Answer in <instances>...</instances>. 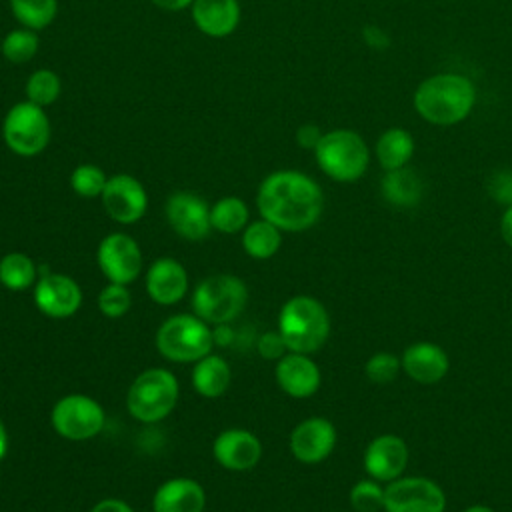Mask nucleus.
<instances>
[{"label": "nucleus", "instance_id": "obj_1", "mask_svg": "<svg viewBox=\"0 0 512 512\" xmlns=\"http://www.w3.org/2000/svg\"><path fill=\"white\" fill-rule=\"evenodd\" d=\"M256 206L260 216L282 232H302L318 222L324 196L320 186L304 172L278 170L262 180Z\"/></svg>", "mask_w": 512, "mask_h": 512}, {"label": "nucleus", "instance_id": "obj_2", "mask_svg": "<svg viewBox=\"0 0 512 512\" xmlns=\"http://www.w3.org/2000/svg\"><path fill=\"white\" fill-rule=\"evenodd\" d=\"M474 84L460 74H434L414 92L416 112L430 124L450 126L462 122L474 108Z\"/></svg>", "mask_w": 512, "mask_h": 512}, {"label": "nucleus", "instance_id": "obj_3", "mask_svg": "<svg viewBox=\"0 0 512 512\" xmlns=\"http://www.w3.org/2000/svg\"><path fill=\"white\" fill-rule=\"evenodd\" d=\"M278 332L288 352L312 354L320 350L330 336V316L320 300L298 294L284 302L278 314Z\"/></svg>", "mask_w": 512, "mask_h": 512}, {"label": "nucleus", "instance_id": "obj_4", "mask_svg": "<svg viewBox=\"0 0 512 512\" xmlns=\"http://www.w3.org/2000/svg\"><path fill=\"white\" fill-rule=\"evenodd\" d=\"M178 402V380L166 368H148L134 378L126 394L132 418L154 424L164 420Z\"/></svg>", "mask_w": 512, "mask_h": 512}, {"label": "nucleus", "instance_id": "obj_5", "mask_svg": "<svg viewBox=\"0 0 512 512\" xmlns=\"http://www.w3.org/2000/svg\"><path fill=\"white\" fill-rule=\"evenodd\" d=\"M320 170L336 182L358 180L370 162V152L360 134L352 130H330L314 148Z\"/></svg>", "mask_w": 512, "mask_h": 512}, {"label": "nucleus", "instance_id": "obj_6", "mask_svg": "<svg viewBox=\"0 0 512 512\" xmlns=\"http://www.w3.org/2000/svg\"><path fill=\"white\" fill-rule=\"evenodd\" d=\"M248 304V288L234 274L206 276L192 294V310L208 324H226L240 316Z\"/></svg>", "mask_w": 512, "mask_h": 512}, {"label": "nucleus", "instance_id": "obj_7", "mask_svg": "<svg viewBox=\"0 0 512 512\" xmlns=\"http://www.w3.org/2000/svg\"><path fill=\"white\" fill-rule=\"evenodd\" d=\"M158 352L172 362H196L210 354L214 332L196 314H174L156 332Z\"/></svg>", "mask_w": 512, "mask_h": 512}, {"label": "nucleus", "instance_id": "obj_8", "mask_svg": "<svg viewBox=\"0 0 512 512\" xmlns=\"http://www.w3.org/2000/svg\"><path fill=\"white\" fill-rule=\"evenodd\" d=\"M4 144L18 156H36L50 142V120L42 106L30 100L14 104L2 122Z\"/></svg>", "mask_w": 512, "mask_h": 512}, {"label": "nucleus", "instance_id": "obj_9", "mask_svg": "<svg viewBox=\"0 0 512 512\" xmlns=\"http://www.w3.org/2000/svg\"><path fill=\"white\" fill-rule=\"evenodd\" d=\"M52 428L66 440H88L102 432L104 408L86 394L62 396L50 412Z\"/></svg>", "mask_w": 512, "mask_h": 512}, {"label": "nucleus", "instance_id": "obj_10", "mask_svg": "<svg viewBox=\"0 0 512 512\" xmlns=\"http://www.w3.org/2000/svg\"><path fill=\"white\" fill-rule=\"evenodd\" d=\"M446 494L430 478L400 476L384 488V512H444Z\"/></svg>", "mask_w": 512, "mask_h": 512}, {"label": "nucleus", "instance_id": "obj_11", "mask_svg": "<svg viewBox=\"0 0 512 512\" xmlns=\"http://www.w3.org/2000/svg\"><path fill=\"white\" fill-rule=\"evenodd\" d=\"M34 304L48 318H70L82 304V290L72 276L42 268L34 284Z\"/></svg>", "mask_w": 512, "mask_h": 512}, {"label": "nucleus", "instance_id": "obj_12", "mask_svg": "<svg viewBox=\"0 0 512 512\" xmlns=\"http://www.w3.org/2000/svg\"><path fill=\"white\" fill-rule=\"evenodd\" d=\"M96 260L108 282L116 284L128 286L138 278L142 270L140 246L132 236L124 232H112L104 236L98 244Z\"/></svg>", "mask_w": 512, "mask_h": 512}, {"label": "nucleus", "instance_id": "obj_13", "mask_svg": "<svg viewBox=\"0 0 512 512\" xmlns=\"http://www.w3.org/2000/svg\"><path fill=\"white\" fill-rule=\"evenodd\" d=\"M100 198L106 214L120 224L138 222L144 216L148 206V196L144 186L130 174L110 176Z\"/></svg>", "mask_w": 512, "mask_h": 512}, {"label": "nucleus", "instance_id": "obj_14", "mask_svg": "<svg viewBox=\"0 0 512 512\" xmlns=\"http://www.w3.org/2000/svg\"><path fill=\"white\" fill-rule=\"evenodd\" d=\"M166 220L172 230L186 240H202L210 234V206L194 192L178 190L166 200Z\"/></svg>", "mask_w": 512, "mask_h": 512}, {"label": "nucleus", "instance_id": "obj_15", "mask_svg": "<svg viewBox=\"0 0 512 512\" xmlns=\"http://www.w3.org/2000/svg\"><path fill=\"white\" fill-rule=\"evenodd\" d=\"M288 446L298 462L318 464L332 454L336 446V428L328 418H306L290 432Z\"/></svg>", "mask_w": 512, "mask_h": 512}, {"label": "nucleus", "instance_id": "obj_16", "mask_svg": "<svg viewBox=\"0 0 512 512\" xmlns=\"http://www.w3.org/2000/svg\"><path fill=\"white\" fill-rule=\"evenodd\" d=\"M214 460L234 472L254 468L262 458V442L256 434L244 428H228L220 432L212 444Z\"/></svg>", "mask_w": 512, "mask_h": 512}, {"label": "nucleus", "instance_id": "obj_17", "mask_svg": "<svg viewBox=\"0 0 512 512\" xmlns=\"http://www.w3.org/2000/svg\"><path fill=\"white\" fill-rule=\"evenodd\" d=\"M408 464V446L396 434H380L364 450V470L378 482H392L402 476Z\"/></svg>", "mask_w": 512, "mask_h": 512}, {"label": "nucleus", "instance_id": "obj_18", "mask_svg": "<svg viewBox=\"0 0 512 512\" xmlns=\"http://www.w3.org/2000/svg\"><path fill=\"white\" fill-rule=\"evenodd\" d=\"M276 382L292 398H310L320 388V368L308 356L300 352H286L276 360Z\"/></svg>", "mask_w": 512, "mask_h": 512}, {"label": "nucleus", "instance_id": "obj_19", "mask_svg": "<svg viewBox=\"0 0 512 512\" xmlns=\"http://www.w3.org/2000/svg\"><path fill=\"white\" fill-rule=\"evenodd\" d=\"M144 284L156 304L172 306L180 302L188 290V272L176 258L162 256L150 264Z\"/></svg>", "mask_w": 512, "mask_h": 512}, {"label": "nucleus", "instance_id": "obj_20", "mask_svg": "<svg viewBox=\"0 0 512 512\" xmlns=\"http://www.w3.org/2000/svg\"><path fill=\"white\" fill-rule=\"evenodd\" d=\"M402 370L420 384H436L440 382L448 368H450V360L448 354L442 346L434 344V342H414L410 344L402 358Z\"/></svg>", "mask_w": 512, "mask_h": 512}, {"label": "nucleus", "instance_id": "obj_21", "mask_svg": "<svg viewBox=\"0 0 512 512\" xmlns=\"http://www.w3.org/2000/svg\"><path fill=\"white\" fill-rule=\"evenodd\" d=\"M206 492L192 478H170L158 486L152 500L154 512H204Z\"/></svg>", "mask_w": 512, "mask_h": 512}, {"label": "nucleus", "instance_id": "obj_22", "mask_svg": "<svg viewBox=\"0 0 512 512\" xmlns=\"http://www.w3.org/2000/svg\"><path fill=\"white\" fill-rule=\"evenodd\" d=\"M192 20L200 32L212 38L232 34L240 22L238 0H194Z\"/></svg>", "mask_w": 512, "mask_h": 512}, {"label": "nucleus", "instance_id": "obj_23", "mask_svg": "<svg viewBox=\"0 0 512 512\" xmlns=\"http://www.w3.org/2000/svg\"><path fill=\"white\" fill-rule=\"evenodd\" d=\"M232 382L230 364L216 354H206L204 358L194 362L192 370V386L204 398L222 396Z\"/></svg>", "mask_w": 512, "mask_h": 512}, {"label": "nucleus", "instance_id": "obj_24", "mask_svg": "<svg viewBox=\"0 0 512 512\" xmlns=\"http://www.w3.org/2000/svg\"><path fill=\"white\" fill-rule=\"evenodd\" d=\"M380 192L388 204L412 208L422 200L424 186L414 170L402 166L396 170H386L384 178L380 180Z\"/></svg>", "mask_w": 512, "mask_h": 512}, {"label": "nucleus", "instance_id": "obj_25", "mask_svg": "<svg viewBox=\"0 0 512 512\" xmlns=\"http://www.w3.org/2000/svg\"><path fill=\"white\" fill-rule=\"evenodd\" d=\"M280 246H282V230L264 218L250 222L242 230V248L248 256L256 260L272 258L280 250Z\"/></svg>", "mask_w": 512, "mask_h": 512}, {"label": "nucleus", "instance_id": "obj_26", "mask_svg": "<svg viewBox=\"0 0 512 512\" xmlns=\"http://www.w3.org/2000/svg\"><path fill=\"white\" fill-rule=\"evenodd\" d=\"M414 154V138L402 128H388L376 142V156L384 170H396L408 164Z\"/></svg>", "mask_w": 512, "mask_h": 512}, {"label": "nucleus", "instance_id": "obj_27", "mask_svg": "<svg viewBox=\"0 0 512 512\" xmlns=\"http://www.w3.org/2000/svg\"><path fill=\"white\" fill-rule=\"evenodd\" d=\"M38 280V268L24 252H8L0 258V284L8 290H26Z\"/></svg>", "mask_w": 512, "mask_h": 512}, {"label": "nucleus", "instance_id": "obj_28", "mask_svg": "<svg viewBox=\"0 0 512 512\" xmlns=\"http://www.w3.org/2000/svg\"><path fill=\"white\" fill-rule=\"evenodd\" d=\"M248 206L238 196H224L214 206H210L212 228L222 234L242 232L248 226Z\"/></svg>", "mask_w": 512, "mask_h": 512}, {"label": "nucleus", "instance_id": "obj_29", "mask_svg": "<svg viewBox=\"0 0 512 512\" xmlns=\"http://www.w3.org/2000/svg\"><path fill=\"white\" fill-rule=\"evenodd\" d=\"M14 18L30 30H42L56 18L58 0H10Z\"/></svg>", "mask_w": 512, "mask_h": 512}, {"label": "nucleus", "instance_id": "obj_30", "mask_svg": "<svg viewBox=\"0 0 512 512\" xmlns=\"http://www.w3.org/2000/svg\"><path fill=\"white\" fill-rule=\"evenodd\" d=\"M38 46H40V38L36 30L22 26L4 36L2 56L12 64H24L36 56Z\"/></svg>", "mask_w": 512, "mask_h": 512}, {"label": "nucleus", "instance_id": "obj_31", "mask_svg": "<svg viewBox=\"0 0 512 512\" xmlns=\"http://www.w3.org/2000/svg\"><path fill=\"white\" fill-rule=\"evenodd\" d=\"M26 96L36 106H50L60 96V78L48 68H40L30 74L26 82Z\"/></svg>", "mask_w": 512, "mask_h": 512}, {"label": "nucleus", "instance_id": "obj_32", "mask_svg": "<svg viewBox=\"0 0 512 512\" xmlns=\"http://www.w3.org/2000/svg\"><path fill=\"white\" fill-rule=\"evenodd\" d=\"M106 182H108V176L104 174L102 168H98L94 164H80L70 174V186L82 198L100 196Z\"/></svg>", "mask_w": 512, "mask_h": 512}, {"label": "nucleus", "instance_id": "obj_33", "mask_svg": "<svg viewBox=\"0 0 512 512\" xmlns=\"http://www.w3.org/2000/svg\"><path fill=\"white\" fill-rule=\"evenodd\" d=\"M98 310L108 316V318H120L124 316L130 306H132V296L126 284H116L108 282L100 292H98Z\"/></svg>", "mask_w": 512, "mask_h": 512}, {"label": "nucleus", "instance_id": "obj_34", "mask_svg": "<svg viewBox=\"0 0 512 512\" xmlns=\"http://www.w3.org/2000/svg\"><path fill=\"white\" fill-rule=\"evenodd\" d=\"M350 506L356 512H378L384 510V488L378 480L366 478L352 486Z\"/></svg>", "mask_w": 512, "mask_h": 512}, {"label": "nucleus", "instance_id": "obj_35", "mask_svg": "<svg viewBox=\"0 0 512 512\" xmlns=\"http://www.w3.org/2000/svg\"><path fill=\"white\" fill-rule=\"evenodd\" d=\"M400 370H402V362L392 352H376L364 364L366 378L370 382H376V384L392 382L398 376Z\"/></svg>", "mask_w": 512, "mask_h": 512}, {"label": "nucleus", "instance_id": "obj_36", "mask_svg": "<svg viewBox=\"0 0 512 512\" xmlns=\"http://www.w3.org/2000/svg\"><path fill=\"white\" fill-rule=\"evenodd\" d=\"M488 194L506 206H512V170H498L488 180Z\"/></svg>", "mask_w": 512, "mask_h": 512}, {"label": "nucleus", "instance_id": "obj_37", "mask_svg": "<svg viewBox=\"0 0 512 512\" xmlns=\"http://www.w3.org/2000/svg\"><path fill=\"white\" fill-rule=\"evenodd\" d=\"M256 350L266 360H280L288 352V346H286V342H284V338L280 336L278 330H270V332H264L258 338Z\"/></svg>", "mask_w": 512, "mask_h": 512}, {"label": "nucleus", "instance_id": "obj_38", "mask_svg": "<svg viewBox=\"0 0 512 512\" xmlns=\"http://www.w3.org/2000/svg\"><path fill=\"white\" fill-rule=\"evenodd\" d=\"M320 138H322V132H320V128L316 124H304L296 132V142L302 148H308V150H314L316 144L320 142Z\"/></svg>", "mask_w": 512, "mask_h": 512}, {"label": "nucleus", "instance_id": "obj_39", "mask_svg": "<svg viewBox=\"0 0 512 512\" xmlns=\"http://www.w3.org/2000/svg\"><path fill=\"white\" fill-rule=\"evenodd\" d=\"M362 36H364V42L370 46V48H376V50H384L388 48L390 40H388V34L378 28V26H366L362 30Z\"/></svg>", "mask_w": 512, "mask_h": 512}, {"label": "nucleus", "instance_id": "obj_40", "mask_svg": "<svg viewBox=\"0 0 512 512\" xmlns=\"http://www.w3.org/2000/svg\"><path fill=\"white\" fill-rule=\"evenodd\" d=\"M90 512H134L132 506L120 498H104L92 506Z\"/></svg>", "mask_w": 512, "mask_h": 512}, {"label": "nucleus", "instance_id": "obj_41", "mask_svg": "<svg viewBox=\"0 0 512 512\" xmlns=\"http://www.w3.org/2000/svg\"><path fill=\"white\" fill-rule=\"evenodd\" d=\"M500 234L504 238V242L512 248V206H506L502 220H500Z\"/></svg>", "mask_w": 512, "mask_h": 512}, {"label": "nucleus", "instance_id": "obj_42", "mask_svg": "<svg viewBox=\"0 0 512 512\" xmlns=\"http://www.w3.org/2000/svg\"><path fill=\"white\" fill-rule=\"evenodd\" d=\"M194 0H152V4L164 8V10H182L186 6H192Z\"/></svg>", "mask_w": 512, "mask_h": 512}, {"label": "nucleus", "instance_id": "obj_43", "mask_svg": "<svg viewBox=\"0 0 512 512\" xmlns=\"http://www.w3.org/2000/svg\"><path fill=\"white\" fill-rule=\"evenodd\" d=\"M6 452H8V432H6L4 422L0 420V462L4 460Z\"/></svg>", "mask_w": 512, "mask_h": 512}, {"label": "nucleus", "instance_id": "obj_44", "mask_svg": "<svg viewBox=\"0 0 512 512\" xmlns=\"http://www.w3.org/2000/svg\"><path fill=\"white\" fill-rule=\"evenodd\" d=\"M462 512H494V510L490 506H486V504H472V506L464 508Z\"/></svg>", "mask_w": 512, "mask_h": 512}]
</instances>
